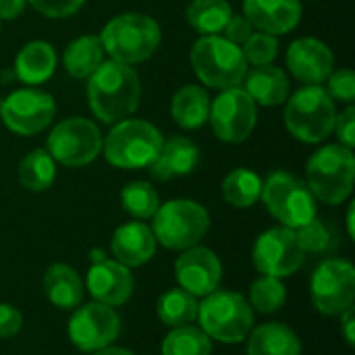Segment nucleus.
<instances>
[{
	"instance_id": "f257e3e1",
	"label": "nucleus",
	"mask_w": 355,
	"mask_h": 355,
	"mask_svg": "<svg viewBox=\"0 0 355 355\" xmlns=\"http://www.w3.org/2000/svg\"><path fill=\"white\" fill-rule=\"evenodd\" d=\"M87 79V102L98 121L112 125L129 119L137 110L141 81L131 64L106 60Z\"/></svg>"
},
{
	"instance_id": "f03ea898",
	"label": "nucleus",
	"mask_w": 355,
	"mask_h": 355,
	"mask_svg": "<svg viewBox=\"0 0 355 355\" xmlns=\"http://www.w3.org/2000/svg\"><path fill=\"white\" fill-rule=\"evenodd\" d=\"M104 52L125 64L148 60L160 46V25L141 12H123L110 19L98 35Z\"/></svg>"
},
{
	"instance_id": "7ed1b4c3",
	"label": "nucleus",
	"mask_w": 355,
	"mask_h": 355,
	"mask_svg": "<svg viewBox=\"0 0 355 355\" xmlns=\"http://www.w3.org/2000/svg\"><path fill=\"white\" fill-rule=\"evenodd\" d=\"M162 141L160 129L150 121L125 119L110 129L106 139H102V152L114 168L137 171L148 168L156 160Z\"/></svg>"
},
{
	"instance_id": "20e7f679",
	"label": "nucleus",
	"mask_w": 355,
	"mask_h": 355,
	"mask_svg": "<svg viewBox=\"0 0 355 355\" xmlns=\"http://www.w3.org/2000/svg\"><path fill=\"white\" fill-rule=\"evenodd\" d=\"M200 329L212 339L227 345H235L248 339L254 329V310L248 297L216 289L210 295L202 297L198 306Z\"/></svg>"
},
{
	"instance_id": "39448f33",
	"label": "nucleus",
	"mask_w": 355,
	"mask_h": 355,
	"mask_svg": "<svg viewBox=\"0 0 355 355\" xmlns=\"http://www.w3.org/2000/svg\"><path fill=\"white\" fill-rule=\"evenodd\" d=\"M306 179L316 200L329 206L343 204L354 191V152L341 144H331L316 150L308 160Z\"/></svg>"
},
{
	"instance_id": "423d86ee",
	"label": "nucleus",
	"mask_w": 355,
	"mask_h": 355,
	"mask_svg": "<svg viewBox=\"0 0 355 355\" xmlns=\"http://www.w3.org/2000/svg\"><path fill=\"white\" fill-rule=\"evenodd\" d=\"M189 58L198 79L214 89L239 87L248 73L241 48L223 35H202L193 44Z\"/></svg>"
},
{
	"instance_id": "0eeeda50",
	"label": "nucleus",
	"mask_w": 355,
	"mask_h": 355,
	"mask_svg": "<svg viewBox=\"0 0 355 355\" xmlns=\"http://www.w3.org/2000/svg\"><path fill=\"white\" fill-rule=\"evenodd\" d=\"M335 119V100L320 85H306L297 89L285 106V127L304 144L324 141L333 133Z\"/></svg>"
},
{
	"instance_id": "6e6552de",
	"label": "nucleus",
	"mask_w": 355,
	"mask_h": 355,
	"mask_svg": "<svg viewBox=\"0 0 355 355\" xmlns=\"http://www.w3.org/2000/svg\"><path fill=\"white\" fill-rule=\"evenodd\" d=\"M266 210L287 229H300L316 218V198L308 183L287 171H275L262 181L260 193Z\"/></svg>"
},
{
	"instance_id": "1a4fd4ad",
	"label": "nucleus",
	"mask_w": 355,
	"mask_h": 355,
	"mask_svg": "<svg viewBox=\"0 0 355 355\" xmlns=\"http://www.w3.org/2000/svg\"><path fill=\"white\" fill-rule=\"evenodd\" d=\"M152 218L156 243L175 252L198 245L210 229L208 210L193 200H171L160 204Z\"/></svg>"
},
{
	"instance_id": "9d476101",
	"label": "nucleus",
	"mask_w": 355,
	"mask_h": 355,
	"mask_svg": "<svg viewBox=\"0 0 355 355\" xmlns=\"http://www.w3.org/2000/svg\"><path fill=\"white\" fill-rule=\"evenodd\" d=\"M46 150L54 162L79 168L94 162L102 152V133L89 119H64L50 131Z\"/></svg>"
},
{
	"instance_id": "9b49d317",
	"label": "nucleus",
	"mask_w": 355,
	"mask_h": 355,
	"mask_svg": "<svg viewBox=\"0 0 355 355\" xmlns=\"http://www.w3.org/2000/svg\"><path fill=\"white\" fill-rule=\"evenodd\" d=\"M314 308L324 316H339L355 302V268L341 258H329L316 266L310 281Z\"/></svg>"
},
{
	"instance_id": "f8f14e48",
	"label": "nucleus",
	"mask_w": 355,
	"mask_h": 355,
	"mask_svg": "<svg viewBox=\"0 0 355 355\" xmlns=\"http://www.w3.org/2000/svg\"><path fill=\"white\" fill-rule=\"evenodd\" d=\"M69 341L83 354H96L112 345L121 335V318L114 308L89 302L77 306L67 324Z\"/></svg>"
},
{
	"instance_id": "ddd939ff",
	"label": "nucleus",
	"mask_w": 355,
	"mask_h": 355,
	"mask_svg": "<svg viewBox=\"0 0 355 355\" xmlns=\"http://www.w3.org/2000/svg\"><path fill=\"white\" fill-rule=\"evenodd\" d=\"M208 121L220 141L241 144L252 135L258 123L256 102L241 87L220 89V94L210 102Z\"/></svg>"
},
{
	"instance_id": "4468645a",
	"label": "nucleus",
	"mask_w": 355,
	"mask_h": 355,
	"mask_svg": "<svg viewBox=\"0 0 355 355\" xmlns=\"http://www.w3.org/2000/svg\"><path fill=\"white\" fill-rule=\"evenodd\" d=\"M254 266L260 275L285 279L295 275L306 260V252L300 245L297 233L287 227H275L264 231L252 250Z\"/></svg>"
},
{
	"instance_id": "2eb2a0df",
	"label": "nucleus",
	"mask_w": 355,
	"mask_h": 355,
	"mask_svg": "<svg viewBox=\"0 0 355 355\" xmlns=\"http://www.w3.org/2000/svg\"><path fill=\"white\" fill-rule=\"evenodd\" d=\"M56 112L54 98L35 87H23L0 100V119L17 135H37L44 131Z\"/></svg>"
},
{
	"instance_id": "dca6fc26",
	"label": "nucleus",
	"mask_w": 355,
	"mask_h": 355,
	"mask_svg": "<svg viewBox=\"0 0 355 355\" xmlns=\"http://www.w3.org/2000/svg\"><path fill=\"white\" fill-rule=\"evenodd\" d=\"M175 277L181 289L193 297H206L216 291L223 281V262L210 248L193 245L183 250L177 258Z\"/></svg>"
},
{
	"instance_id": "f3484780",
	"label": "nucleus",
	"mask_w": 355,
	"mask_h": 355,
	"mask_svg": "<svg viewBox=\"0 0 355 355\" xmlns=\"http://www.w3.org/2000/svg\"><path fill=\"white\" fill-rule=\"evenodd\" d=\"M85 287L96 302L106 304L110 308H119L131 300L135 279L131 275V268L123 266L121 262L100 258L89 266Z\"/></svg>"
},
{
	"instance_id": "a211bd4d",
	"label": "nucleus",
	"mask_w": 355,
	"mask_h": 355,
	"mask_svg": "<svg viewBox=\"0 0 355 355\" xmlns=\"http://www.w3.org/2000/svg\"><path fill=\"white\" fill-rule=\"evenodd\" d=\"M335 56L331 48L316 37H300L287 50L291 75L306 85H320L333 73Z\"/></svg>"
},
{
	"instance_id": "6ab92c4d",
	"label": "nucleus",
	"mask_w": 355,
	"mask_h": 355,
	"mask_svg": "<svg viewBox=\"0 0 355 355\" xmlns=\"http://www.w3.org/2000/svg\"><path fill=\"white\" fill-rule=\"evenodd\" d=\"M245 19L262 33L283 35L297 27L302 19L300 0H243Z\"/></svg>"
},
{
	"instance_id": "aec40b11",
	"label": "nucleus",
	"mask_w": 355,
	"mask_h": 355,
	"mask_svg": "<svg viewBox=\"0 0 355 355\" xmlns=\"http://www.w3.org/2000/svg\"><path fill=\"white\" fill-rule=\"evenodd\" d=\"M110 252L116 262L127 268H137L148 264L156 254V237L152 227L141 220H131L121 225L110 239Z\"/></svg>"
},
{
	"instance_id": "412c9836",
	"label": "nucleus",
	"mask_w": 355,
	"mask_h": 355,
	"mask_svg": "<svg viewBox=\"0 0 355 355\" xmlns=\"http://www.w3.org/2000/svg\"><path fill=\"white\" fill-rule=\"evenodd\" d=\"M200 162V150L198 146L183 135L171 137L162 141V148L156 156V160L148 166L152 179L156 181H168L173 177L189 175Z\"/></svg>"
},
{
	"instance_id": "4be33fe9",
	"label": "nucleus",
	"mask_w": 355,
	"mask_h": 355,
	"mask_svg": "<svg viewBox=\"0 0 355 355\" xmlns=\"http://www.w3.org/2000/svg\"><path fill=\"white\" fill-rule=\"evenodd\" d=\"M245 92L248 96L262 106H281L289 98V77L283 69L272 64L254 67L245 73Z\"/></svg>"
},
{
	"instance_id": "5701e85b",
	"label": "nucleus",
	"mask_w": 355,
	"mask_h": 355,
	"mask_svg": "<svg viewBox=\"0 0 355 355\" xmlns=\"http://www.w3.org/2000/svg\"><path fill=\"white\" fill-rule=\"evenodd\" d=\"M248 355H302V341L289 324L264 322L248 335Z\"/></svg>"
},
{
	"instance_id": "b1692460",
	"label": "nucleus",
	"mask_w": 355,
	"mask_h": 355,
	"mask_svg": "<svg viewBox=\"0 0 355 355\" xmlns=\"http://www.w3.org/2000/svg\"><path fill=\"white\" fill-rule=\"evenodd\" d=\"M44 293L58 310H75L83 302L85 285L69 264H52L44 275Z\"/></svg>"
},
{
	"instance_id": "393cba45",
	"label": "nucleus",
	"mask_w": 355,
	"mask_h": 355,
	"mask_svg": "<svg viewBox=\"0 0 355 355\" xmlns=\"http://www.w3.org/2000/svg\"><path fill=\"white\" fill-rule=\"evenodd\" d=\"M54 69H56V52L48 42L42 40L25 44L15 58L17 79L29 85L48 81Z\"/></svg>"
},
{
	"instance_id": "a878e982",
	"label": "nucleus",
	"mask_w": 355,
	"mask_h": 355,
	"mask_svg": "<svg viewBox=\"0 0 355 355\" xmlns=\"http://www.w3.org/2000/svg\"><path fill=\"white\" fill-rule=\"evenodd\" d=\"M210 96L200 85H183L171 100V114L181 129H200L210 116Z\"/></svg>"
},
{
	"instance_id": "bb28decb",
	"label": "nucleus",
	"mask_w": 355,
	"mask_h": 355,
	"mask_svg": "<svg viewBox=\"0 0 355 355\" xmlns=\"http://www.w3.org/2000/svg\"><path fill=\"white\" fill-rule=\"evenodd\" d=\"M64 69L75 79H87L102 62L104 48L98 35H81L73 40L64 50Z\"/></svg>"
},
{
	"instance_id": "cd10ccee",
	"label": "nucleus",
	"mask_w": 355,
	"mask_h": 355,
	"mask_svg": "<svg viewBox=\"0 0 355 355\" xmlns=\"http://www.w3.org/2000/svg\"><path fill=\"white\" fill-rule=\"evenodd\" d=\"M198 306H200L198 297H193L181 287H175L160 295L156 304V312L162 324H166L168 329H177V327L193 324L198 320Z\"/></svg>"
},
{
	"instance_id": "c85d7f7f",
	"label": "nucleus",
	"mask_w": 355,
	"mask_h": 355,
	"mask_svg": "<svg viewBox=\"0 0 355 355\" xmlns=\"http://www.w3.org/2000/svg\"><path fill=\"white\" fill-rule=\"evenodd\" d=\"M233 10L227 0H191L185 19L202 35H216L223 31Z\"/></svg>"
},
{
	"instance_id": "c756f323",
	"label": "nucleus",
	"mask_w": 355,
	"mask_h": 355,
	"mask_svg": "<svg viewBox=\"0 0 355 355\" xmlns=\"http://www.w3.org/2000/svg\"><path fill=\"white\" fill-rule=\"evenodd\" d=\"M19 183L33 193L46 191L56 177V162L48 150L35 148L19 162Z\"/></svg>"
},
{
	"instance_id": "7c9ffc66",
	"label": "nucleus",
	"mask_w": 355,
	"mask_h": 355,
	"mask_svg": "<svg viewBox=\"0 0 355 355\" xmlns=\"http://www.w3.org/2000/svg\"><path fill=\"white\" fill-rule=\"evenodd\" d=\"M223 198L235 208H250L260 200L262 179L250 168H235L223 181Z\"/></svg>"
},
{
	"instance_id": "2f4dec72",
	"label": "nucleus",
	"mask_w": 355,
	"mask_h": 355,
	"mask_svg": "<svg viewBox=\"0 0 355 355\" xmlns=\"http://www.w3.org/2000/svg\"><path fill=\"white\" fill-rule=\"evenodd\" d=\"M162 355H212V339L193 324L171 329V333L164 337Z\"/></svg>"
},
{
	"instance_id": "473e14b6",
	"label": "nucleus",
	"mask_w": 355,
	"mask_h": 355,
	"mask_svg": "<svg viewBox=\"0 0 355 355\" xmlns=\"http://www.w3.org/2000/svg\"><path fill=\"white\" fill-rule=\"evenodd\" d=\"M121 206L135 220H148L160 208V196L146 181H131L121 189Z\"/></svg>"
},
{
	"instance_id": "72a5a7b5",
	"label": "nucleus",
	"mask_w": 355,
	"mask_h": 355,
	"mask_svg": "<svg viewBox=\"0 0 355 355\" xmlns=\"http://www.w3.org/2000/svg\"><path fill=\"white\" fill-rule=\"evenodd\" d=\"M248 302H250L254 312H260V314H275V312H279L285 306V302H287V289H285L283 279L262 275L260 279H256L250 285Z\"/></svg>"
},
{
	"instance_id": "f704fd0d",
	"label": "nucleus",
	"mask_w": 355,
	"mask_h": 355,
	"mask_svg": "<svg viewBox=\"0 0 355 355\" xmlns=\"http://www.w3.org/2000/svg\"><path fill=\"white\" fill-rule=\"evenodd\" d=\"M295 233L306 254H327L337 245V237L333 229L318 218H312L308 225L295 229Z\"/></svg>"
},
{
	"instance_id": "c9c22d12",
	"label": "nucleus",
	"mask_w": 355,
	"mask_h": 355,
	"mask_svg": "<svg viewBox=\"0 0 355 355\" xmlns=\"http://www.w3.org/2000/svg\"><path fill=\"white\" fill-rule=\"evenodd\" d=\"M241 52L248 64H254V67L272 64L279 54V40L277 35H270V33H252L245 40Z\"/></svg>"
},
{
	"instance_id": "e433bc0d",
	"label": "nucleus",
	"mask_w": 355,
	"mask_h": 355,
	"mask_svg": "<svg viewBox=\"0 0 355 355\" xmlns=\"http://www.w3.org/2000/svg\"><path fill=\"white\" fill-rule=\"evenodd\" d=\"M327 94L333 100L352 104L355 100V73L352 69H339L329 75V89Z\"/></svg>"
},
{
	"instance_id": "4c0bfd02",
	"label": "nucleus",
	"mask_w": 355,
	"mask_h": 355,
	"mask_svg": "<svg viewBox=\"0 0 355 355\" xmlns=\"http://www.w3.org/2000/svg\"><path fill=\"white\" fill-rule=\"evenodd\" d=\"M27 2L48 19H67L75 15L85 0H27Z\"/></svg>"
},
{
	"instance_id": "58836bf2",
	"label": "nucleus",
	"mask_w": 355,
	"mask_h": 355,
	"mask_svg": "<svg viewBox=\"0 0 355 355\" xmlns=\"http://www.w3.org/2000/svg\"><path fill=\"white\" fill-rule=\"evenodd\" d=\"M333 131L339 137V144L354 150L355 146V108L349 104L341 114H337L335 119V127Z\"/></svg>"
},
{
	"instance_id": "ea45409f",
	"label": "nucleus",
	"mask_w": 355,
	"mask_h": 355,
	"mask_svg": "<svg viewBox=\"0 0 355 355\" xmlns=\"http://www.w3.org/2000/svg\"><path fill=\"white\" fill-rule=\"evenodd\" d=\"M223 31H225V35H223L225 40H229V42L241 46V44H245V40L254 33V25L245 19V15H231V19H229L227 25L223 27Z\"/></svg>"
},
{
	"instance_id": "a19ab883",
	"label": "nucleus",
	"mask_w": 355,
	"mask_h": 355,
	"mask_svg": "<svg viewBox=\"0 0 355 355\" xmlns=\"http://www.w3.org/2000/svg\"><path fill=\"white\" fill-rule=\"evenodd\" d=\"M23 329V314L10 304H0V339L19 335Z\"/></svg>"
},
{
	"instance_id": "79ce46f5",
	"label": "nucleus",
	"mask_w": 355,
	"mask_h": 355,
	"mask_svg": "<svg viewBox=\"0 0 355 355\" xmlns=\"http://www.w3.org/2000/svg\"><path fill=\"white\" fill-rule=\"evenodd\" d=\"M339 322H341V333L347 341L349 347L355 345V316H354V306L347 308L345 312L339 314Z\"/></svg>"
},
{
	"instance_id": "37998d69",
	"label": "nucleus",
	"mask_w": 355,
	"mask_h": 355,
	"mask_svg": "<svg viewBox=\"0 0 355 355\" xmlns=\"http://www.w3.org/2000/svg\"><path fill=\"white\" fill-rule=\"evenodd\" d=\"M25 2L27 0H0V19L12 21L21 17V12L25 10Z\"/></svg>"
},
{
	"instance_id": "c03bdc74",
	"label": "nucleus",
	"mask_w": 355,
	"mask_h": 355,
	"mask_svg": "<svg viewBox=\"0 0 355 355\" xmlns=\"http://www.w3.org/2000/svg\"><path fill=\"white\" fill-rule=\"evenodd\" d=\"M94 355H135L131 349H125V347H112V345H108V347H104V349H100V352H96Z\"/></svg>"
},
{
	"instance_id": "a18cd8bd",
	"label": "nucleus",
	"mask_w": 355,
	"mask_h": 355,
	"mask_svg": "<svg viewBox=\"0 0 355 355\" xmlns=\"http://www.w3.org/2000/svg\"><path fill=\"white\" fill-rule=\"evenodd\" d=\"M354 212H355V204H352V206H349V210H347V231H349V237H355Z\"/></svg>"
}]
</instances>
